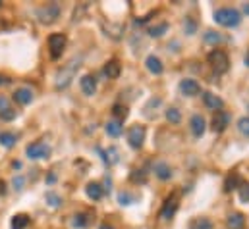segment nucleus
I'll use <instances>...</instances> for the list:
<instances>
[{"mask_svg": "<svg viewBox=\"0 0 249 229\" xmlns=\"http://www.w3.org/2000/svg\"><path fill=\"white\" fill-rule=\"evenodd\" d=\"M14 100H16L18 104H21V106L29 104V102L33 100V93H31V89H27V87H19V89H16V91H14Z\"/></svg>", "mask_w": 249, "mask_h": 229, "instance_id": "nucleus-13", "label": "nucleus"}, {"mask_svg": "<svg viewBox=\"0 0 249 229\" xmlns=\"http://www.w3.org/2000/svg\"><path fill=\"white\" fill-rule=\"evenodd\" d=\"M155 175L159 179H162V181H168L172 177V170H170V166L166 162H157L155 164Z\"/></svg>", "mask_w": 249, "mask_h": 229, "instance_id": "nucleus-18", "label": "nucleus"}, {"mask_svg": "<svg viewBox=\"0 0 249 229\" xmlns=\"http://www.w3.org/2000/svg\"><path fill=\"white\" fill-rule=\"evenodd\" d=\"M166 31H168V23H159V25H155V27L149 29V35L155 37V39H159V37H162Z\"/></svg>", "mask_w": 249, "mask_h": 229, "instance_id": "nucleus-27", "label": "nucleus"}, {"mask_svg": "<svg viewBox=\"0 0 249 229\" xmlns=\"http://www.w3.org/2000/svg\"><path fill=\"white\" fill-rule=\"evenodd\" d=\"M120 64H118V60H110V62H107V65H105V75L108 77V79H118V75H120Z\"/></svg>", "mask_w": 249, "mask_h": 229, "instance_id": "nucleus-19", "label": "nucleus"}, {"mask_svg": "<svg viewBox=\"0 0 249 229\" xmlns=\"http://www.w3.org/2000/svg\"><path fill=\"white\" fill-rule=\"evenodd\" d=\"M244 12H246V14H248V16H249V2H248V4H246V6H244Z\"/></svg>", "mask_w": 249, "mask_h": 229, "instance_id": "nucleus-43", "label": "nucleus"}, {"mask_svg": "<svg viewBox=\"0 0 249 229\" xmlns=\"http://www.w3.org/2000/svg\"><path fill=\"white\" fill-rule=\"evenodd\" d=\"M25 154H27L31 160H43V158H49V154H51V148H49L45 143L37 141V143H31V145H27V148H25Z\"/></svg>", "mask_w": 249, "mask_h": 229, "instance_id": "nucleus-6", "label": "nucleus"}, {"mask_svg": "<svg viewBox=\"0 0 249 229\" xmlns=\"http://www.w3.org/2000/svg\"><path fill=\"white\" fill-rule=\"evenodd\" d=\"M37 17H39V21L41 23H45V25H51V23H54L58 17H60V6L58 4H45V6H41L39 10H37Z\"/></svg>", "mask_w": 249, "mask_h": 229, "instance_id": "nucleus-4", "label": "nucleus"}, {"mask_svg": "<svg viewBox=\"0 0 249 229\" xmlns=\"http://www.w3.org/2000/svg\"><path fill=\"white\" fill-rule=\"evenodd\" d=\"M145 65H147V69H149L153 75H160V73L164 71V65H162V62H160L159 58L155 56V54L147 56V60H145Z\"/></svg>", "mask_w": 249, "mask_h": 229, "instance_id": "nucleus-15", "label": "nucleus"}, {"mask_svg": "<svg viewBox=\"0 0 249 229\" xmlns=\"http://www.w3.org/2000/svg\"><path fill=\"white\" fill-rule=\"evenodd\" d=\"M4 83H8V79H6V77H2V75H0V85H4Z\"/></svg>", "mask_w": 249, "mask_h": 229, "instance_id": "nucleus-41", "label": "nucleus"}, {"mask_svg": "<svg viewBox=\"0 0 249 229\" xmlns=\"http://www.w3.org/2000/svg\"><path fill=\"white\" fill-rule=\"evenodd\" d=\"M145 179H147V177H145V172H143V170H133V173H131V181H133V183H139V181L145 183Z\"/></svg>", "mask_w": 249, "mask_h": 229, "instance_id": "nucleus-36", "label": "nucleus"}, {"mask_svg": "<svg viewBox=\"0 0 249 229\" xmlns=\"http://www.w3.org/2000/svg\"><path fill=\"white\" fill-rule=\"evenodd\" d=\"M47 202L53 206V208H58L62 204V198L56 195V193H47Z\"/></svg>", "mask_w": 249, "mask_h": 229, "instance_id": "nucleus-31", "label": "nucleus"}, {"mask_svg": "<svg viewBox=\"0 0 249 229\" xmlns=\"http://www.w3.org/2000/svg\"><path fill=\"white\" fill-rule=\"evenodd\" d=\"M14 187H16V189H23V177H21V175L14 177Z\"/></svg>", "mask_w": 249, "mask_h": 229, "instance_id": "nucleus-37", "label": "nucleus"}, {"mask_svg": "<svg viewBox=\"0 0 249 229\" xmlns=\"http://www.w3.org/2000/svg\"><path fill=\"white\" fill-rule=\"evenodd\" d=\"M79 85H81L83 95H87V97H93L95 91H97V79L93 75H83L81 81H79Z\"/></svg>", "mask_w": 249, "mask_h": 229, "instance_id": "nucleus-12", "label": "nucleus"}, {"mask_svg": "<svg viewBox=\"0 0 249 229\" xmlns=\"http://www.w3.org/2000/svg\"><path fill=\"white\" fill-rule=\"evenodd\" d=\"M0 6H2V2H0Z\"/></svg>", "mask_w": 249, "mask_h": 229, "instance_id": "nucleus-44", "label": "nucleus"}, {"mask_svg": "<svg viewBox=\"0 0 249 229\" xmlns=\"http://www.w3.org/2000/svg\"><path fill=\"white\" fill-rule=\"evenodd\" d=\"M143 141H145V127L143 125H133L129 131H127V143L131 148H141L143 147Z\"/></svg>", "mask_w": 249, "mask_h": 229, "instance_id": "nucleus-7", "label": "nucleus"}, {"mask_svg": "<svg viewBox=\"0 0 249 229\" xmlns=\"http://www.w3.org/2000/svg\"><path fill=\"white\" fill-rule=\"evenodd\" d=\"M99 152L103 154V160H105L108 166H112V164H116V162L120 160V158H118V150H116L114 147H110L107 152H103V150H99Z\"/></svg>", "mask_w": 249, "mask_h": 229, "instance_id": "nucleus-24", "label": "nucleus"}, {"mask_svg": "<svg viewBox=\"0 0 249 229\" xmlns=\"http://www.w3.org/2000/svg\"><path fill=\"white\" fill-rule=\"evenodd\" d=\"M164 115H166V119H168L170 123H180V119H182V114H180L178 108H168Z\"/></svg>", "mask_w": 249, "mask_h": 229, "instance_id": "nucleus-30", "label": "nucleus"}, {"mask_svg": "<svg viewBox=\"0 0 249 229\" xmlns=\"http://www.w3.org/2000/svg\"><path fill=\"white\" fill-rule=\"evenodd\" d=\"M85 193H87V196H89L91 200H101L105 191H103L101 183H97V181H91V183H87V187H85Z\"/></svg>", "mask_w": 249, "mask_h": 229, "instance_id": "nucleus-16", "label": "nucleus"}, {"mask_svg": "<svg viewBox=\"0 0 249 229\" xmlns=\"http://www.w3.org/2000/svg\"><path fill=\"white\" fill-rule=\"evenodd\" d=\"M180 93L186 97H197L201 93V85L195 79H182L180 81Z\"/></svg>", "mask_w": 249, "mask_h": 229, "instance_id": "nucleus-9", "label": "nucleus"}, {"mask_svg": "<svg viewBox=\"0 0 249 229\" xmlns=\"http://www.w3.org/2000/svg\"><path fill=\"white\" fill-rule=\"evenodd\" d=\"M176 210H178V196L172 195V196H168V198L164 200V206H162V210H160V218H162V220H170V218L176 214Z\"/></svg>", "mask_w": 249, "mask_h": 229, "instance_id": "nucleus-8", "label": "nucleus"}, {"mask_svg": "<svg viewBox=\"0 0 249 229\" xmlns=\"http://www.w3.org/2000/svg\"><path fill=\"white\" fill-rule=\"evenodd\" d=\"M16 135L14 133H10V131H0V145L4 147V148H12L14 145H16Z\"/></svg>", "mask_w": 249, "mask_h": 229, "instance_id": "nucleus-23", "label": "nucleus"}, {"mask_svg": "<svg viewBox=\"0 0 249 229\" xmlns=\"http://www.w3.org/2000/svg\"><path fill=\"white\" fill-rule=\"evenodd\" d=\"M16 115H18V112L10 106L8 98L0 95V119H4V121H12V119H16Z\"/></svg>", "mask_w": 249, "mask_h": 229, "instance_id": "nucleus-11", "label": "nucleus"}, {"mask_svg": "<svg viewBox=\"0 0 249 229\" xmlns=\"http://www.w3.org/2000/svg\"><path fill=\"white\" fill-rule=\"evenodd\" d=\"M184 27H186L187 35H193V31H195V23H193L191 19H187V25H184Z\"/></svg>", "mask_w": 249, "mask_h": 229, "instance_id": "nucleus-38", "label": "nucleus"}, {"mask_svg": "<svg viewBox=\"0 0 249 229\" xmlns=\"http://www.w3.org/2000/svg\"><path fill=\"white\" fill-rule=\"evenodd\" d=\"M230 125V115L226 114L224 110H218L216 114L213 115V129L216 131V133H222V131H226V127Z\"/></svg>", "mask_w": 249, "mask_h": 229, "instance_id": "nucleus-10", "label": "nucleus"}, {"mask_svg": "<svg viewBox=\"0 0 249 229\" xmlns=\"http://www.w3.org/2000/svg\"><path fill=\"white\" fill-rule=\"evenodd\" d=\"M66 49V35L64 33H53L49 37V50H51V58H60Z\"/></svg>", "mask_w": 249, "mask_h": 229, "instance_id": "nucleus-5", "label": "nucleus"}, {"mask_svg": "<svg viewBox=\"0 0 249 229\" xmlns=\"http://www.w3.org/2000/svg\"><path fill=\"white\" fill-rule=\"evenodd\" d=\"M228 229H244L246 226V218H244V214H240V212H234V214H230L228 216Z\"/></svg>", "mask_w": 249, "mask_h": 229, "instance_id": "nucleus-20", "label": "nucleus"}, {"mask_svg": "<svg viewBox=\"0 0 249 229\" xmlns=\"http://www.w3.org/2000/svg\"><path fill=\"white\" fill-rule=\"evenodd\" d=\"M205 41L216 45V43H222V37H220L218 33H214V31H207V33H205Z\"/></svg>", "mask_w": 249, "mask_h": 229, "instance_id": "nucleus-32", "label": "nucleus"}, {"mask_svg": "<svg viewBox=\"0 0 249 229\" xmlns=\"http://www.w3.org/2000/svg\"><path fill=\"white\" fill-rule=\"evenodd\" d=\"M244 62H246V65H248V67H249V52H248V54H246V58H244Z\"/></svg>", "mask_w": 249, "mask_h": 229, "instance_id": "nucleus-42", "label": "nucleus"}, {"mask_svg": "<svg viewBox=\"0 0 249 229\" xmlns=\"http://www.w3.org/2000/svg\"><path fill=\"white\" fill-rule=\"evenodd\" d=\"M207 60H209L211 67H213L216 73H226V71H228V67H230L228 54H226L224 50H220V49H214L213 52H209Z\"/></svg>", "mask_w": 249, "mask_h": 229, "instance_id": "nucleus-3", "label": "nucleus"}, {"mask_svg": "<svg viewBox=\"0 0 249 229\" xmlns=\"http://www.w3.org/2000/svg\"><path fill=\"white\" fill-rule=\"evenodd\" d=\"M203 100H205V106L207 108H211V110H222V106H224V102H222V98L220 97H216V95H213V93H203Z\"/></svg>", "mask_w": 249, "mask_h": 229, "instance_id": "nucleus-14", "label": "nucleus"}, {"mask_svg": "<svg viewBox=\"0 0 249 229\" xmlns=\"http://www.w3.org/2000/svg\"><path fill=\"white\" fill-rule=\"evenodd\" d=\"M0 195H6V183L0 181Z\"/></svg>", "mask_w": 249, "mask_h": 229, "instance_id": "nucleus-39", "label": "nucleus"}, {"mask_svg": "<svg viewBox=\"0 0 249 229\" xmlns=\"http://www.w3.org/2000/svg\"><path fill=\"white\" fill-rule=\"evenodd\" d=\"M238 185H242V179H240V175H238V173H232V175H228V177H226L224 191H226V193H230L232 189H238Z\"/></svg>", "mask_w": 249, "mask_h": 229, "instance_id": "nucleus-25", "label": "nucleus"}, {"mask_svg": "<svg viewBox=\"0 0 249 229\" xmlns=\"http://www.w3.org/2000/svg\"><path fill=\"white\" fill-rule=\"evenodd\" d=\"M238 189H240V200L242 202H249V183H242Z\"/></svg>", "mask_w": 249, "mask_h": 229, "instance_id": "nucleus-33", "label": "nucleus"}, {"mask_svg": "<svg viewBox=\"0 0 249 229\" xmlns=\"http://www.w3.org/2000/svg\"><path fill=\"white\" fill-rule=\"evenodd\" d=\"M214 21L222 27H238L242 21V14L236 8H218L214 12Z\"/></svg>", "mask_w": 249, "mask_h": 229, "instance_id": "nucleus-1", "label": "nucleus"}, {"mask_svg": "<svg viewBox=\"0 0 249 229\" xmlns=\"http://www.w3.org/2000/svg\"><path fill=\"white\" fill-rule=\"evenodd\" d=\"M189 229H213V224L207 218H197L189 224Z\"/></svg>", "mask_w": 249, "mask_h": 229, "instance_id": "nucleus-26", "label": "nucleus"}, {"mask_svg": "<svg viewBox=\"0 0 249 229\" xmlns=\"http://www.w3.org/2000/svg\"><path fill=\"white\" fill-rule=\"evenodd\" d=\"M135 200H137V196L131 195V193H127V191H122V193L118 195V202H120L122 206H124V204L125 206H127V204H133Z\"/></svg>", "mask_w": 249, "mask_h": 229, "instance_id": "nucleus-29", "label": "nucleus"}, {"mask_svg": "<svg viewBox=\"0 0 249 229\" xmlns=\"http://www.w3.org/2000/svg\"><path fill=\"white\" fill-rule=\"evenodd\" d=\"M189 125H191V133H193L195 137H201V135L205 133V119H203V115H199V114L191 115Z\"/></svg>", "mask_w": 249, "mask_h": 229, "instance_id": "nucleus-17", "label": "nucleus"}, {"mask_svg": "<svg viewBox=\"0 0 249 229\" xmlns=\"http://www.w3.org/2000/svg\"><path fill=\"white\" fill-rule=\"evenodd\" d=\"M79 64H81V58H73V60L68 62V65H64L62 69L56 73V89H66L71 83V79H73Z\"/></svg>", "mask_w": 249, "mask_h": 229, "instance_id": "nucleus-2", "label": "nucleus"}, {"mask_svg": "<svg viewBox=\"0 0 249 229\" xmlns=\"http://www.w3.org/2000/svg\"><path fill=\"white\" fill-rule=\"evenodd\" d=\"M105 129H107V133H108L110 137H120V135H122V121L112 119V121H108V123L105 125Z\"/></svg>", "mask_w": 249, "mask_h": 229, "instance_id": "nucleus-22", "label": "nucleus"}, {"mask_svg": "<svg viewBox=\"0 0 249 229\" xmlns=\"http://www.w3.org/2000/svg\"><path fill=\"white\" fill-rule=\"evenodd\" d=\"M101 229H114V228H112V226H108V224H103V226H101Z\"/></svg>", "mask_w": 249, "mask_h": 229, "instance_id": "nucleus-40", "label": "nucleus"}, {"mask_svg": "<svg viewBox=\"0 0 249 229\" xmlns=\"http://www.w3.org/2000/svg\"><path fill=\"white\" fill-rule=\"evenodd\" d=\"M85 226H87V216L85 214L73 216V228H85Z\"/></svg>", "mask_w": 249, "mask_h": 229, "instance_id": "nucleus-35", "label": "nucleus"}, {"mask_svg": "<svg viewBox=\"0 0 249 229\" xmlns=\"http://www.w3.org/2000/svg\"><path fill=\"white\" fill-rule=\"evenodd\" d=\"M238 129H240L242 135L249 137V117H242V119L238 121Z\"/></svg>", "mask_w": 249, "mask_h": 229, "instance_id": "nucleus-34", "label": "nucleus"}, {"mask_svg": "<svg viewBox=\"0 0 249 229\" xmlns=\"http://www.w3.org/2000/svg\"><path fill=\"white\" fill-rule=\"evenodd\" d=\"M29 226V216L27 214H16L10 222V228L12 229H25Z\"/></svg>", "mask_w": 249, "mask_h": 229, "instance_id": "nucleus-21", "label": "nucleus"}, {"mask_svg": "<svg viewBox=\"0 0 249 229\" xmlns=\"http://www.w3.org/2000/svg\"><path fill=\"white\" fill-rule=\"evenodd\" d=\"M112 114H114V117H116L118 121H124L125 117H127V106H124V104H114Z\"/></svg>", "mask_w": 249, "mask_h": 229, "instance_id": "nucleus-28", "label": "nucleus"}]
</instances>
